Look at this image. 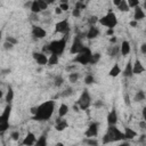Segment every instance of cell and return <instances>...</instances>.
I'll list each match as a JSON object with an SVG mask.
<instances>
[{
    "instance_id": "obj_11",
    "label": "cell",
    "mask_w": 146,
    "mask_h": 146,
    "mask_svg": "<svg viewBox=\"0 0 146 146\" xmlns=\"http://www.w3.org/2000/svg\"><path fill=\"white\" fill-rule=\"evenodd\" d=\"M32 34H33V36H34L35 39H43L47 33H46V31H44L42 27L34 25V26L32 27Z\"/></svg>"
},
{
    "instance_id": "obj_36",
    "label": "cell",
    "mask_w": 146,
    "mask_h": 146,
    "mask_svg": "<svg viewBox=\"0 0 146 146\" xmlns=\"http://www.w3.org/2000/svg\"><path fill=\"white\" fill-rule=\"evenodd\" d=\"M73 94V90H72V88H67L66 90H64L63 92H62V97H68V96H71Z\"/></svg>"
},
{
    "instance_id": "obj_6",
    "label": "cell",
    "mask_w": 146,
    "mask_h": 146,
    "mask_svg": "<svg viewBox=\"0 0 146 146\" xmlns=\"http://www.w3.org/2000/svg\"><path fill=\"white\" fill-rule=\"evenodd\" d=\"M80 107V110H87L90 104H91V98H90V95H89V91L87 89H84L81 94V96L79 97L78 99V103H76Z\"/></svg>"
},
{
    "instance_id": "obj_29",
    "label": "cell",
    "mask_w": 146,
    "mask_h": 146,
    "mask_svg": "<svg viewBox=\"0 0 146 146\" xmlns=\"http://www.w3.org/2000/svg\"><path fill=\"white\" fill-rule=\"evenodd\" d=\"M100 59V55L98 54V52H95V54H92V56H91V59H90V64L91 65H95V64H97L98 63V60Z\"/></svg>"
},
{
    "instance_id": "obj_24",
    "label": "cell",
    "mask_w": 146,
    "mask_h": 146,
    "mask_svg": "<svg viewBox=\"0 0 146 146\" xmlns=\"http://www.w3.org/2000/svg\"><path fill=\"white\" fill-rule=\"evenodd\" d=\"M68 112V106L66 104H60L59 106V110H58V116L60 117H64Z\"/></svg>"
},
{
    "instance_id": "obj_56",
    "label": "cell",
    "mask_w": 146,
    "mask_h": 146,
    "mask_svg": "<svg viewBox=\"0 0 146 146\" xmlns=\"http://www.w3.org/2000/svg\"><path fill=\"white\" fill-rule=\"evenodd\" d=\"M143 7H144V9H146V0L144 1V3H143Z\"/></svg>"
},
{
    "instance_id": "obj_45",
    "label": "cell",
    "mask_w": 146,
    "mask_h": 146,
    "mask_svg": "<svg viewBox=\"0 0 146 146\" xmlns=\"http://www.w3.org/2000/svg\"><path fill=\"white\" fill-rule=\"evenodd\" d=\"M6 40H7V41H9V42H11V43H14V44H16V43H17V40H16L15 38H13V36H7V38H6Z\"/></svg>"
},
{
    "instance_id": "obj_3",
    "label": "cell",
    "mask_w": 146,
    "mask_h": 146,
    "mask_svg": "<svg viewBox=\"0 0 146 146\" xmlns=\"http://www.w3.org/2000/svg\"><path fill=\"white\" fill-rule=\"evenodd\" d=\"M66 47V38L64 39H59V40H54L51 41L47 47L42 48V51H49L50 54H55V55H62L64 49Z\"/></svg>"
},
{
    "instance_id": "obj_59",
    "label": "cell",
    "mask_w": 146,
    "mask_h": 146,
    "mask_svg": "<svg viewBox=\"0 0 146 146\" xmlns=\"http://www.w3.org/2000/svg\"><path fill=\"white\" fill-rule=\"evenodd\" d=\"M79 1H81V2H82V1H83V0H79Z\"/></svg>"
},
{
    "instance_id": "obj_47",
    "label": "cell",
    "mask_w": 146,
    "mask_h": 146,
    "mask_svg": "<svg viewBox=\"0 0 146 146\" xmlns=\"http://www.w3.org/2000/svg\"><path fill=\"white\" fill-rule=\"evenodd\" d=\"M62 11H63V10H62V8H60V7H57V8L55 9V13H56L57 15H59V14H62Z\"/></svg>"
},
{
    "instance_id": "obj_16",
    "label": "cell",
    "mask_w": 146,
    "mask_h": 146,
    "mask_svg": "<svg viewBox=\"0 0 146 146\" xmlns=\"http://www.w3.org/2000/svg\"><path fill=\"white\" fill-rule=\"evenodd\" d=\"M133 18L135 21H140L143 18H145V13L143 10V8H140L139 6L135 7V13H133Z\"/></svg>"
},
{
    "instance_id": "obj_23",
    "label": "cell",
    "mask_w": 146,
    "mask_h": 146,
    "mask_svg": "<svg viewBox=\"0 0 146 146\" xmlns=\"http://www.w3.org/2000/svg\"><path fill=\"white\" fill-rule=\"evenodd\" d=\"M30 8H31V11L33 14H38V13L41 11V8H40V5H39V1L38 0H33Z\"/></svg>"
},
{
    "instance_id": "obj_55",
    "label": "cell",
    "mask_w": 146,
    "mask_h": 146,
    "mask_svg": "<svg viewBox=\"0 0 146 146\" xmlns=\"http://www.w3.org/2000/svg\"><path fill=\"white\" fill-rule=\"evenodd\" d=\"M44 1H47V2L50 5V3H54V1H55V0H44Z\"/></svg>"
},
{
    "instance_id": "obj_5",
    "label": "cell",
    "mask_w": 146,
    "mask_h": 146,
    "mask_svg": "<svg viewBox=\"0 0 146 146\" xmlns=\"http://www.w3.org/2000/svg\"><path fill=\"white\" fill-rule=\"evenodd\" d=\"M98 22H99L102 25H104V26H106V27H108V29H113V27L117 24L116 16H115V14H114L112 10H108V13H107L105 16H103Z\"/></svg>"
},
{
    "instance_id": "obj_52",
    "label": "cell",
    "mask_w": 146,
    "mask_h": 146,
    "mask_svg": "<svg viewBox=\"0 0 146 146\" xmlns=\"http://www.w3.org/2000/svg\"><path fill=\"white\" fill-rule=\"evenodd\" d=\"M121 1H122V0H113V3H114L116 7H117V6L121 3Z\"/></svg>"
},
{
    "instance_id": "obj_10",
    "label": "cell",
    "mask_w": 146,
    "mask_h": 146,
    "mask_svg": "<svg viewBox=\"0 0 146 146\" xmlns=\"http://www.w3.org/2000/svg\"><path fill=\"white\" fill-rule=\"evenodd\" d=\"M97 133H98V123H96V122H92V123L88 127L87 131L84 132V135H86L87 138H91V137L96 136Z\"/></svg>"
},
{
    "instance_id": "obj_35",
    "label": "cell",
    "mask_w": 146,
    "mask_h": 146,
    "mask_svg": "<svg viewBox=\"0 0 146 146\" xmlns=\"http://www.w3.org/2000/svg\"><path fill=\"white\" fill-rule=\"evenodd\" d=\"M119 51H121V48H119V46H114L112 49H111V56L112 57H114V56H116L117 54H119Z\"/></svg>"
},
{
    "instance_id": "obj_32",
    "label": "cell",
    "mask_w": 146,
    "mask_h": 146,
    "mask_svg": "<svg viewBox=\"0 0 146 146\" xmlns=\"http://www.w3.org/2000/svg\"><path fill=\"white\" fill-rule=\"evenodd\" d=\"M9 128V122L8 121H5V122H0V132H5L7 129Z\"/></svg>"
},
{
    "instance_id": "obj_33",
    "label": "cell",
    "mask_w": 146,
    "mask_h": 146,
    "mask_svg": "<svg viewBox=\"0 0 146 146\" xmlns=\"http://www.w3.org/2000/svg\"><path fill=\"white\" fill-rule=\"evenodd\" d=\"M84 82H86V84H91V83H94V82H95V78H94V75L88 74V75L84 78Z\"/></svg>"
},
{
    "instance_id": "obj_19",
    "label": "cell",
    "mask_w": 146,
    "mask_h": 146,
    "mask_svg": "<svg viewBox=\"0 0 146 146\" xmlns=\"http://www.w3.org/2000/svg\"><path fill=\"white\" fill-rule=\"evenodd\" d=\"M122 74H123V76H125V78H131V76L133 75L132 64H131V62H130V60L127 63V65H125V67H124V70H123Z\"/></svg>"
},
{
    "instance_id": "obj_49",
    "label": "cell",
    "mask_w": 146,
    "mask_h": 146,
    "mask_svg": "<svg viewBox=\"0 0 146 146\" xmlns=\"http://www.w3.org/2000/svg\"><path fill=\"white\" fill-rule=\"evenodd\" d=\"M139 125H140L143 129H146V121H145V120H144V121H141V122L139 123Z\"/></svg>"
},
{
    "instance_id": "obj_44",
    "label": "cell",
    "mask_w": 146,
    "mask_h": 146,
    "mask_svg": "<svg viewBox=\"0 0 146 146\" xmlns=\"http://www.w3.org/2000/svg\"><path fill=\"white\" fill-rule=\"evenodd\" d=\"M84 143L88 144V145H97L98 144V141L97 140H94V139H86Z\"/></svg>"
},
{
    "instance_id": "obj_53",
    "label": "cell",
    "mask_w": 146,
    "mask_h": 146,
    "mask_svg": "<svg viewBox=\"0 0 146 146\" xmlns=\"http://www.w3.org/2000/svg\"><path fill=\"white\" fill-rule=\"evenodd\" d=\"M95 106H96V107H99V106H103V103H102L100 100H98V102H97V103L95 104Z\"/></svg>"
},
{
    "instance_id": "obj_48",
    "label": "cell",
    "mask_w": 146,
    "mask_h": 146,
    "mask_svg": "<svg viewBox=\"0 0 146 146\" xmlns=\"http://www.w3.org/2000/svg\"><path fill=\"white\" fill-rule=\"evenodd\" d=\"M113 29H108L107 31H106V35H113Z\"/></svg>"
},
{
    "instance_id": "obj_18",
    "label": "cell",
    "mask_w": 146,
    "mask_h": 146,
    "mask_svg": "<svg viewBox=\"0 0 146 146\" xmlns=\"http://www.w3.org/2000/svg\"><path fill=\"white\" fill-rule=\"evenodd\" d=\"M35 136H34V133H32V132H29L27 135H26V137L24 138V140L22 141V144L23 145H34L35 144Z\"/></svg>"
},
{
    "instance_id": "obj_28",
    "label": "cell",
    "mask_w": 146,
    "mask_h": 146,
    "mask_svg": "<svg viewBox=\"0 0 146 146\" xmlns=\"http://www.w3.org/2000/svg\"><path fill=\"white\" fill-rule=\"evenodd\" d=\"M144 99H145V92H144L143 90L137 91V94L135 95V100H137V102H141V100H144Z\"/></svg>"
},
{
    "instance_id": "obj_41",
    "label": "cell",
    "mask_w": 146,
    "mask_h": 146,
    "mask_svg": "<svg viewBox=\"0 0 146 146\" xmlns=\"http://www.w3.org/2000/svg\"><path fill=\"white\" fill-rule=\"evenodd\" d=\"M14 47V43H11V42H9V41H5V43H3V48L6 49V50H9V49H11Z\"/></svg>"
},
{
    "instance_id": "obj_13",
    "label": "cell",
    "mask_w": 146,
    "mask_h": 146,
    "mask_svg": "<svg viewBox=\"0 0 146 146\" xmlns=\"http://www.w3.org/2000/svg\"><path fill=\"white\" fill-rule=\"evenodd\" d=\"M132 71H133V74H141L145 71V67L143 66L139 59H136L135 64H132Z\"/></svg>"
},
{
    "instance_id": "obj_30",
    "label": "cell",
    "mask_w": 146,
    "mask_h": 146,
    "mask_svg": "<svg viewBox=\"0 0 146 146\" xmlns=\"http://www.w3.org/2000/svg\"><path fill=\"white\" fill-rule=\"evenodd\" d=\"M78 79H79V74L78 73H70V75H68V80H70V82L71 83H75L76 81H78Z\"/></svg>"
},
{
    "instance_id": "obj_57",
    "label": "cell",
    "mask_w": 146,
    "mask_h": 146,
    "mask_svg": "<svg viewBox=\"0 0 146 146\" xmlns=\"http://www.w3.org/2000/svg\"><path fill=\"white\" fill-rule=\"evenodd\" d=\"M115 40H116L115 38H112V39H111V41H112V42H115Z\"/></svg>"
},
{
    "instance_id": "obj_25",
    "label": "cell",
    "mask_w": 146,
    "mask_h": 146,
    "mask_svg": "<svg viewBox=\"0 0 146 146\" xmlns=\"http://www.w3.org/2000/svg\"><path fill=\"white\" fill-rule=\"evenodd\" d=\"M58 63V55H55V54H51L50 57L48 58V65L49 66H54Z\"/></svg>"
},
{
    "instance_id": "obj_54",
    "label": "cell",
    "mask_w": 146,
    "mask_h": 146,
    "mask_svg": "<svg viewBox=\"0 0 146 146\" xmlns=\"http://www.w3.org/2000/svg\"><path fill=\"white\" fill-rule=\"evenodd\" d=\"M130 25L131 26H137V21H131L130 22Z\"/></svg>"
},
{
    "instance_id": "obj_12",
    "label": "cell",
    "mask_w": 146,
    "mask_h": 146,
    "mask_svg": "<svg viewBox=\"0 0 146 146\" xmlns=\"http://www.w3.org/2000/svg\"><path fill=\"white\" fill-rule=\"evenodd\" d=\"M67 127H68V123H67V121H66L65 119H62V117L59 116V117L56 120V125H55V128H56L57 131H63V130H65Z\"/></svg>"
},
{
    "instance_id": "obj_26",
    "label": "cell",
    "mask_w": 146,
    "mask_h": 146,
    "mask_svg": "<svg viewBox=\"0 0 146 146\" xmlns=\"http://www.w3.org/2000/svg\"><path fill=\"white\" fill-rule=\"evenodd\" d=\"M13 99H14V91H13V88H11V87H8L7 95H6V102H7L8 104H10Z\"/></svg>"
},
{
    "instance_id": "obj_1",
    "label": "cell",
    "mask_w": 146,
    "mask_h": 146,
    "mask_svg": "<svg viewBox=\"0 0 146 146\" xmlns=\"http://www.w3.org/2000/svg\"><path fill=\"white\" fill-rule=\"evenodd\" d=\"M54 110H55V102L54 100H47L36 107V113L33 115V120L47 121L51 117Z\"/></svg>"
},
{
    "instance_id": "obj_15",
    "label": "cell",
    "mask_w": 146,
    "mask_h": 146,
    "mask_svg": "<svg viewBox=\"0 0 146 146\" xmlns=\"http://www.w3.org/2000/svg\"><path fill=\"white\" fill-rule=\"evenodd\" d=\"M10 112H11V106H10V104H8V105L5 107V110H3L2 114L0 115V122H5V121H8V119H9V115H10Z\"/></svg>"
},
{
    "instance_id": "obj_17",
    "label": "cell",
    "mask_w": 146,
    "mask_h": 146,
    "mask_svg": "<svg viewBox=\"0 0 146 146\" xmlns=\"http://www.w3.org/2000/svg\"><path fill=\"white\" fill-rule=\"evenodd\" d=\"M98 34H99V30H98L96 26L91 25V26L89 27L88 32H87V38H88V39H95V38L98 36Z\"/></svg>"
},
{
    "instance_id": "obj_21",
    "label": "cell",
    "mask_w": 146,
    "mask_h": 146,
    "mask_svg": "<svg viewBox=\"0 0 146 146\" xmlns=\"http://www.w3.org/2000/svg\"><path fill=\"white\" fill-rule=\"evenodd\" d=\"M136 131L132 130L131 128H125L124 130V139H133L136 137Z\"/></svg>"
},
{
    "instance_id": "obj_40",
    "label": "cell",
    "mask_w": 146,
    "mask_h": 146,
    "mask_svg": "<svg viewBox=\"0 0 146 146\" xmlns=\"http://www.w3.org/2000/svg\"><path fill=\"white\" fill-rule=\"evenodd\" d=\"M80 14H81V9L78 8V7H74V9H73V11H72V15H73L74 17H79Z\"/></svg>"
},
{
    "instance_id": "obj_31",
    "label": "cell",
    "mask_w": 146,
    "mask_h": 146,
    "mask_svg": "<svg viewBox=\"0 0 146 146\" xmlns=\"http://www.w3.org/2000/svg\"><path fill=\"white\" fill-rule=\"evenodd\" d=\"M63 82H64V79H63L62 76H59V75L55 76V80H54V84H55L56 87H60V86L63 84Z\"/></svg>"
},
{
    "instance_id": "obj_20",
    "label": "cell",
    "mask_w": 146,
    "mask_h": 146,
    "mask_svg": "<svg viewBox=\"0 0 146 146\" xmlns=\"http://www.w3.org/2000/svg\"><path fill=\"white\" fill-rule=\"evenodd\" d=\"M130 49H131V47H130V42L127 41V40H124V41L121 43V54H122L123 56H127V55H129Z\"/></svg>"
},
{
    "instance_id": "obj_42",
    "label": "cell",
    "mask_w": 146,
    "mask_h": 146,
    "mask_svg": "<svg viewBox=\"0 0 146 146\" xmlns=\"http://www.w3.org/2000/svg\"><path fill=\"white\" fill-rule=\"evenodd\" d=\"M10 137H11L14 140H17V139L19 138V132H18V131H13V132L10 133Z\"/></svg>"
},
{
    "instance_id": "obj_4",
    "label": "cell",
    "mask_w": 146,
    "mask_h": 146,
    "mask_svg": "<svg viewBox=\"0 0 146 146\" xmlns=\"http://www.w3.org/2000/svg\"><path fill=\"white\" fill-rule=\"evenodd\" d=\"M91 50L88 47H83V49L76 54V56L74 57V62L75 63H80L82 65H88L90 64V59H91Z\"/></svg>"
},
{
    "instance_id": "obj_58",
    "label": "cell",
    "mask_w": 146,
    "mask_h": 146,
    "mask_svg": "<svg viewBox=\"0 0 146 146\" xmlns=\"http://www.w3.org/2000/svg\"><path fill=\"white\" fill-rule=\"evenodd\" d=\"M60 2H67V0H60Z\"/></svg>"
},
{
    "instance_id": "obj_14",
    "label": "cell",
    "mask_w": 146,
    "mask_h": 146,
    "mask_svg": "<svg viewBox=\"0 0 146 146\" xmlns=\"http://www.w3.org/2000/svg\"><path fill=\"white\" fill-rule=\"evenodd\" d=\"M116 122H117V115H116V111L113 108L107 114V123H108V125H114Z\"/></svg>"
},
{
    "instance_id": "obj_2",
    "label": "cell",
    "mask_w": 146,
    "mask_h": 146,
    "mask_svg": "<svg viewBox=\"0 0 146 146\" xmlns=\"http://www.w3.org/2000/svg\"><path fill=\"white\" fill-rule=\"evenodd\" d=\"M124 139V133L121 132L115 124L114 125H110L107 129V132L104 135L103 137V143L104 144H108V143H113V141H119Z\"/></svg>"
},
{
    "instance_id": "obj_9",
    "label": "cell",
    "mask_w": 146,
    "mask_h": 146,
    "mask_svg": "<svg viewBox=\"0 0 146 146\" xmlns=\"http://www.w3.org/2000/svg\"><path fill=\"white\" fill-rule=\"evenodd\" d=\"M33 58L36 60L39 65H48V57L44 52H33Z\"/></svg>"
},
{
    "instance_id": "obj_7",
    "label": "cell",
    "mask_w": 146,
    "mask_h": 146,
    "mask_svg": "<svg viewBox=\"0 0 146 146\" xmlns=\"http://www.w3.org/2000/svg\"><path fill=\"white\" fill-rule=\"evenodd\" d=\"M55 32L56 33H63L65 35H67V33L70 32V24L67 19H63L58 23H56L55 25Z\"/></svg>"
},
{
    "instance_id": "obj_51",
    "label": "cell",
    "mask_w": 146,
    "mask_h": 146,
    "mask_svg": "<svg viewBox=\"0 0 146 146\" xmlns=\"http://www.w3.org/2000/svg\"><path fill=\"white\" fill-rule=\"evenodd\" d=\"M124 102H125V104L130 105V99H129V96H125V97H124Z\"/></svg>"
},
{
    "instance_id": "obj_50",
    "label": "cell",
    "mask_w": 146,
    "mask_h": 146,
    "mask_svg": "<svg viewBox=\"0 0 146 146\" xmlns=\"http://www.w3.org/2000/svg\"><path fill=\"white\" fill-rule=\"evenodd\" d=\"M141 114H143V119L146 121V107L143 108V113H141Z\"/></svg>"
},
{
    "instance_id": "obj_46",
    "label": "cell",
    "mask_w": 146,
    "mask_h": 146,
    "mask_svg": "<svg viewBox=\"0 0 146 146\" xmlns=\"http://www.w3.org/2000/svg\"><path fill=\"white\" fill-rule=\"evenodd\" d=\"M140 51H141L143 54H146V43H143V44L140 46Z\"/></svg>"
},
{
    "instance_id": "obj_38",
    "label": "cell",
    "mask_w": 146,
    "mask_h": 146,
    "mask_svg": "<svg viewBox=\"0 0 146 146\" xmlns=\"http://www.w3.org/2000/svg\"><path fill=\"white\" fill-rule=\"evenodd\" d=\"M39 1V5H40V8H41V10H44V9H47V7H48V2L47 1H44V0H38Z\"/></svg>"
},
{
    "instance_id": "obj_43",
    "label": "cell",
    "mask_w": 146,
    "mask_h": 146,
    "mask_svg": "<svg viewBox=\"0 0 146 146\" xmlns=\"http://www.w3.org/2000/svg\"><path fill=\"white\" fill-rule=\"evenodd\" d=\"M59 7L62 8L63 11H66V10L68 9V3H67V2H60V6H59Z\"/></svg>"
},
{
    "instance_id": "obj_37",
    "label": "cell",
    "mask_w": 146,
    "mask_h": 146,
    "mask_svg": "<svg viewBox=\"0 0 146 146\" xmlns=\"http://www.w3.org/2000/svg\"><path fill=\"white\" fill-rule=\"evenodd\" d=\"M127 2H128V5H129V7H137V6H139V0H127Z\"/></svg>"
},
{
    "instance_id": "obj_8",
    "label": "cell",
    "mask_w": 146,
    "mask_h": 146,
    "mask_svg": "<svg viewBox=\"0 0 146 146\" xmlns=\"http://www.w3.org/2000/svg\"><path fill=\"white\" fill-rule=\"evenodd\" d=\"M83 44H82V41H81V38L79 36V35H76L75 38H74V41H73V43H72V47H71V54H78V52H80L82 49H83Z\"/></svg>"
},
{
    "instance_id": "obj_27",
    "label": "cell",
    "mask_w": 146,
    "mask_h": 146,
    "mask_svg": "<svg viewBox=\"0 0 146 146\" xmlns=\"http://www.w3.org/2000/svg\"><path fill=\"white\" fill-rule=\"evenodd\" d=\"M129 8H130V7H129L127 0H122L121 3L117 6V9H119L120 11H129Z\"/></svg>"
},
{
    "instance_id": "obj_22",
    "label": "cell",
    "mask_w": 146,
    "mask_h": 146,
    "mask_svg": "<svg viewBox=\"0 0 146 146\" xmlns=\"http://www.w3.org/2000/svg\"><path fill=\"white\" fill-rule=\"evenodd\" d=\"M120 73H122L121 72V68H120V66H119V64H115L111 70H110V75L112 76V78H115V76H117Z\"/></svg>"
},
{
    "instance_id": "obj_34",
    "label": "cell",
    "mask_w": 146,
    "mask_h": 146,
    "mask_svg": "<svg viewBox=\"0 0 146 146\" xmlns=\"http://www.w3.org/2000/svg\"><path fill=\"white\" fill-rule=\"evenodd\" d=\"M46 144H47V141H46V136L44 135L41 136L40 139L35 141V145H39V146H46Z\"/></svg>"
},
{
    "instance_id": "obj_39",
    "label": "cell",
    "mask_w": 146,
    "mask_h": 146,
    "mask_svg": "<svg viewBox=\"0 0 146 146\" xmlns=\"http://www.w3.org/2000/svg\"><path fill=\"white\" fill-rule=\"evenodd\" d=\"M98 21H99V19H98L97 16H91V17H89V19H88V23H89L90 25H94V24H96Z\"/></svg>"
}]
</instances>
